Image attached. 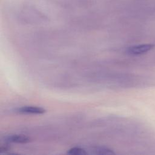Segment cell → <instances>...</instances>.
I'll return each instance as SVG.
<instances>
[{"instance_id": "2", "label": "cell", "mask_w": 155, "mask_h": 155, "mask_svg": "<svg viewBox=\"0 0 155 155\" xmlns=\"http://www.w3.org/2000/svg\"><path fill=\"white\" fill-rule=\"evenodd\" d=\"M17 111L19 113L40 114H43V113H45L46 110L41 107L24 106V107L18 108Z\"/></svg>"}, {"instance_id": "3", "label": "cell", "mask_w": 155, "mask_h": 155, "mask_svg": "<svg viewBox=\"0 0 155 155\" xmlns=\"http://www.w3.org/2000/svg\"><path fill=\"white\" fill-rule=\"evenodd\" d=\"M5 140L7 142L17 143H26L30 141V139L28 137L21 134H12L7 136L5 137Z\"/></svg>"}, {"instance_id": "6", "label": "cell", "mask_w": 155, "mask_h": 155, "mask_svg": "<svg viewBox=\"0 0 155 155\" xmlns=\"http://www.w3.org/2000/svg\"><path fill=\"white\" fill-rule=\"evenodd\" d=\"M8 150H9V148L7 145H5V146H2V145L0 147V152L1 153H5L6 151H7Z\"/></svg>"}, {"instance_id": "5", "label": "cell", "mask_w": 155, "mask_h": 155, "mask_svg": "<svg viewBox=\"0 0 155 155\" xmlns=\"http://www.w3.org/2000/svg\"><path fill=\"white\" fill-rule=\"evenodd\" d=\"M67 153L71 155H85L87 154V152L84 148L80 147H73L68 150Z\"/></svg>"}, {"instance_id": "4", "label": "cell", "mask_w": 155, "mask_h": 155, "mask_svg": "<svg viewBox=\"0 0 155 155\" xmlns=\"http://www.w3.org/2000/svg\"><path fill=\"white\" fill-rule=\"evenodd\" d=\"M93 153L97 154H102V155H106V154H114V151L108 148L105 147H96L93 148Z\"/></svg>"}, {"instance_id": "1", "label": "cell", "mask_w": 155, "mask_h": 155, "mask_svg": "<svg viewBox=\"0 0 155 155\" xmlns=\"http://www.w3.org/2000/svg\"><path fill=\"white\" fill-rule=\"evenodd\" d=\"M152 44H145L131 46L127 48V53L133 55H139L145 53L153 48Z\"/></svg>"}]
</instances>
